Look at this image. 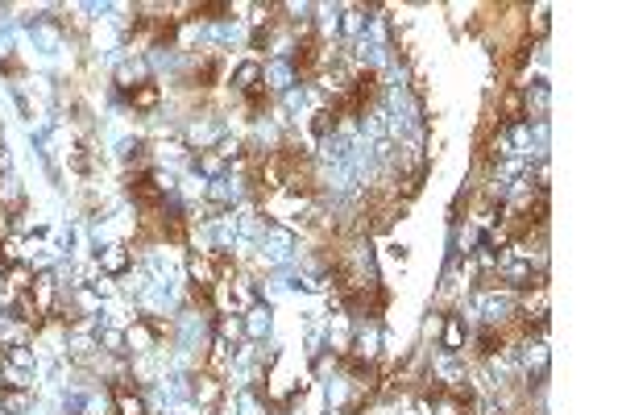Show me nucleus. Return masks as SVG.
<instances>
[{"label":"nucleus","instance_id":"1","mask_svg":"<svg viewBox=\"0 0 622 415\" xmlns=\"http://www.w3.org/2000/svg\"><path fill=\"white\" fill-rule=\"evenodd\" d=\"M113 83L116 92L129 96L133 88H142V83H150V62H145V54H129V59H121L113 67Z\"/></svg>","mask_w":622,"mask_h":415},{"label":"nucleus","instance_id":"2","mask_svg":"<svg viewBox=\"0 0 622 415\" xmlns=\"http://www.w3.org/2000/svg\"><path fill=\"white\" fill-rule=\"evenodd\" d=\"M183 270H187V282H191V287H208V290H212L216 282H220V270H216V254H204V249L187 254Z\"/></svg>","mask_w":622,"mask_h":415},{"label":"nucleus","instance_id":"3","mask_svg":"<svg viewBox=\"0 0 622 415\" xmlns=\"http://www.w3.org/2000/svg\"><path fill=\"white\" fill-rule=\"evenodd\" d=\"M191 403L195 407H225V378L200 370L191 378Z\"/></svg>","mask_w":622,"mask_h":415},{"label":"nucleus","instance_id":"4","mask_svg":"<svg viewBox=\"0 0 622 415\" xmlns=\"http://www.w3.org/2000/svg\"><path fill=\"white\" fill-rule=\"evenodd\" d=\"M125 345H129V357H150V353H158V332L150 328L145 316H137V320L125 328Z\"/></svg>","mask_w":622,"mask_h":415},{"label":"nucleus","instance_id":"5","mask_svg":"<svg viewBox=\"0 0 622 415\" xmlns=\"http://www.w3.org/2000/svg\"><path fill=\"white\" fill-rule=\"evenodd\" d=\"M96 262H100V274H108V279H121L125 270L133 266V249L125 245V241H113V245L96 249Z\"/></svg>","mask_w":622,"mask_h":415},{"label":"nucleus","instance_id":"6","mask_svg":"<svg viewBox=\"0 0 622 415\" xmlns=\"http://www.w3.org/2000/svg\"><path fill=\"white\" fill-rule=\"evenodd\" d=\"M262 83H265V92L283 96L286 88L299 83V75H295V67H291V59H270V62H262Z\"/></svg>","mask_w":622,"mask_h":415},{"label":"nucleus","instance_id":"7","mask_svg":"<svg viewBox=\"0 0 622 415\" xmlns=\"http://www.w3.org/2000/svg\"><path fill=\"white\" fill-rule=\"evenodd\" d=\"M377 345H382V324L377 320H366V324H357V328H353V357H357V362H374L377 357Z\"/></svg>","mask_w":622,"mask_h":415},{"label":"nucleus","instance_id":"8","mask_svg":"<svg viewBox=\"0 0 622 415\" xmlns=\"http://www.w3.org/2000/svg\"><path fill=\"white\" fill-rule=\"evenodd\" d=\"M241 324H246V341L262 345L265 337H270V328H274V311H270V303H254V308L241 316Z\"/></svg>","mask_w":622,"mask_h":415},{"label":"nucleus","instance_id":"9","mask_svg":"<svg viewBox=\"0 0 622 415\" xmlns=\"http://www.w3.org/2000/svg\"><path fill=\"white\" fill-rule=\"evenodd\" d=\"M153 162L171 171V166L191 162V150H187L183 137H158V142H153Z\"/></svg>","mask_w":622,"mask_h":415},{"label":"nucleus","instance_id":"10","mask_svg":"<svg viewBox=\"0 0 622 415\" xmlns=\"http://www.w3.org/2000/svg\"><path fill=\"white\" fill-rule=\"evenodd\" d=\"M125 104H129L133 113H158V104H162V83H142V88H133L129 96H125Z\"/></svg>","mask_w":622,"mask_h":415},{"label":"nucleus","instance_id":"11","mask_svg":"<svg viewBox=\"0 0 622 415\" xmlns=\"http://www.w3.org/2000/svg\"><path fill=\"white\" fill-rule=\"evenodd\" d=\"M233 88H237L241 96L257 92V88H262V62H257V59L237 62V67H233Z\"/></svg>","mask_w":622,"mask_h":415},{"label":"nucleus","instance_id":"12","mask_svg":"<svg viewBox=\"0 0 622 415\" xmlns=\"http://www.w3.org/2000/svg\"><path fill=\"white\" fill-rule=\"evenodd\" d=\"M191 171L200 179H208V183H212V179H225L228 175V162L216 154V150H200V154L191 158Z\"/></svg>","mask_w":622,"mask_h":415},{"label":"nucleus","instance_id":"13","mask_svg":"<svg viewBox=\"0 0 622 415\" xmlns=\"http://www.w3.org/2000/svg\"><path fill=\"white\" fill-rule=\"evenodd\" d=\"M465 341H469V328H465V320H460V316H444L440 349H444V353H460V349H465Z\"/></svg>","mask_w":622,"mask_h":415},{"label":"nucleus","instance_id":"14","mask_svg":"<svg viewBox=\"0 0 622 415\" xmlns=\"http://www.w3.org/2000/svg\"><path fill=\"white\" fill-rule=\"evenodd\" d=\"M113 411L116 415H150V407H145V399L137 391H129V386H116V391H113Z\"/></svg>","mask_w":622,"mask_h":415},{"label":"nucleus","instance_id":"15","mask_svg":"<svg viewBox=\"0 0 622 415\" xmlns=\"http://www.w3.org/2000/svg\"><path fill=\"white\" fill-rule=\"evenodd\" d=\"M498 116H502V124H519L523 116H527V104H523V92L515 88V92H506L502 96V104H498Z\"/></svg>","mask_w":622,"mask_h":415},{"label":"nucleus","instance_id":"16","mask_svg":"<svg viewBox=\"0 0 622 415\" xmlns=\"http://www.w3.org/2000/svg\"><path fill=\"white\" fill-rule=\"evenodd\" d=\"M30 407H33L30 391H5V386H0V411L5 415H25Z\"/></svg>","mask_w":622,"mask_h":415},{"label":"nucleus","instance_id":"17","mask_svg":"<svg viewBox=\"0 0 622 415\" xmlns=\"http://www.w3.org/2000/svg\"><path fill=\"white\" fill-rule=\"evenodd\" d=\"M366 30H369L366 9H345L340 13V30L337 33H345V38H366Z\"/></svg>","mask_w":622,"mask_h":415},{"label":"nucleus","instance_id":"18","mask_svg":"<svg viewBox=\"0 0 622 415\" xmlns=\"http://www.w3.org/2000/svg\"><path fill=\"white\" fill-rule=\"evenodd\" d=\"M96 341L108 357H129V345H125V328H100L96 332Z\"/></svg>","mask_w":622,"mask_h":415},{"label":"nucleus","instance_id":"19","mask_svg":"<svg viewBox=\"0 0 622 415\" xmlns=\"http://www.w3.org/2000/svg\"><path fill=\"white\" fill-rule=\"evenodd\" d=\"M5 362L9 365H17V370H38V353L30 349V345H9V349H5Z\"/></svg>","mask_w":622,"mask_h":415},{"label":"nucleus","instance_id":"20","mask_svg":"<svg viewBox=\"0 0 622 415\" xmlns=\"http://www.w3.org/2000/svg\"><path fill=\"white\" fill-rule=\"evenodd\" d=\"M216 337H220V341H228V345L241 341V337H246V324H241V316H220V320H216Z\"/></svg>","mask_w":622,"mask_h":415},{"label":"nucleus","instance_id":"21","mask_svg":"<svg viewBox=\"0 0 622 415\" xmlns=\"http://www.w3.org/2000/svg\"><path fill=\"white\" fill-rule=\"evenodd\" d=\"M303 104H307V92H303V88H286V92H283V121H291V116H295V113H303Z\"/></svg>","mask_w":622,"mask_h":415},{"label":"nucleus","instance_id":"22","mask_svg":"<svg viewBox=\"0 0 622 415\" xmlns=\"http://www.w3.org/2000/svg\"><path fill=\"white\" fill-rule=\"evenodd\" d=\"M92 290L100 295V303H104V300H116V290H121V287H116V279L100 274V279H92Z\"/></svg>","mask_w":622,"mask_h":415},{"label":"nucleus","instance_id":"23","mask_svg":"<svg viewBox=\"0 0 622 415\" xmlns=\"http://www.w3.org/2000/svg\"><path fill=\"white\" fill-rule=\"evenodd\" d=\"M436 415H465V407H460L452 394H444V399H436Z\"/></svg>","mask_w":622,"mask_h":415},{"label":"nucleus","instance_id":"24","mask_svg":"<svg viewBox=\"0 0 622 415\" xmlns=\"http://www.w3.org/2000/svg\"><path fill=\"white\" fill-rule=\"evenodd\" d=\"M195 415H225V407H195Z\"/></svg>","mask_w":622,"mask_h":415},{"label":"nucleus","instance_id":"25","mask_svg":"<svg viewBox=\"0 0 622 415\" xmlns=\"http://www.w3.org/2000/svg\"><path fill=\"white\" fill-rule=\"evenodd\" d=\"M25 415H42V407H38V403H33V407H30V411H25Z\"/></svg>","mask_w":622,"mask_h":415},{"label":"nucleus","instance_id":"26","mask_svg":"<svg viewBox=\"0 0 622 415\" xmlns=\"http://www.w3.org/2000/svg\"><path fill=\"white\" fill-rule=\"evenodd\" d=\"M0 415H5V411H0Z\"/></svg>","mask_w":622,"mask_h":415}]
</instances>
